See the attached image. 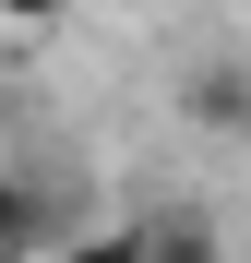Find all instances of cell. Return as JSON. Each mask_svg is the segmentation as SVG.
<instances>
[{"mask_svg": "<svg viewBox=\"0 0 251 263\" xmlns=\"http://www.w3.org/2000/svg\"><path fill=\"white\" fill-rule=\"evenodd\" d=\"M48 263H144V239L132 228H72V239H36Z\"/></svg>", "mask_w": 251, "mask_h": 263, "instance_id": "4", "label": "cell"}, {"mask_svg": "<svg viewBox=\"0 0 251 263\" xmlns=\"http://www.w3.org/2000/svg\"><path fill=\"white\" fill-rule=\"evenodd\" d=\"M36 239H48V192H36L24 167H0V263H12V251H36Z\"/></svg>", "mask_w": 251, "mask_h": 263, "instance_id": "3", "label": "cell"}, {"mask_svg": "<svg viewBox=\"0 0 251 263\" xmlns=\"http://www.w3.org/2000/svg\"><path fill=\"white\" fill-rule=\"evenodd\" d=\"M191 132H251V72L239 60H203L191 72Z\"/></svg>", "mask_w": 251, "mask_h": 263, "instance_id": "2", "label": "cell"}, {"mask_svg": "<svg viewBox=\"0 0 251 263\" xmlns=\"http://www.w3.org/2000/svg\"><path fill=\"white\" fill-rule=\"evenodd\" d=\"M144 263H227V239H216V215H191V203H167V215H144Z\"/></svg>", "mask_w": 251, "mask_h": 263, "instance_id": "1", "label": "cell"}, {"mask_svg": "<svg viewBox=\"0 0 251 263\" xmlns=\"http://www.w3.org/2000/svg\"><path fill=\"white\" fill-rule=\"evenodd\" d=\"M48 24H72V0H0V36H48Z\"/></svg>", "mask_w": 251, "mask_h": 263, "instance_id": "5", "label": "cell"}]
</instances>
